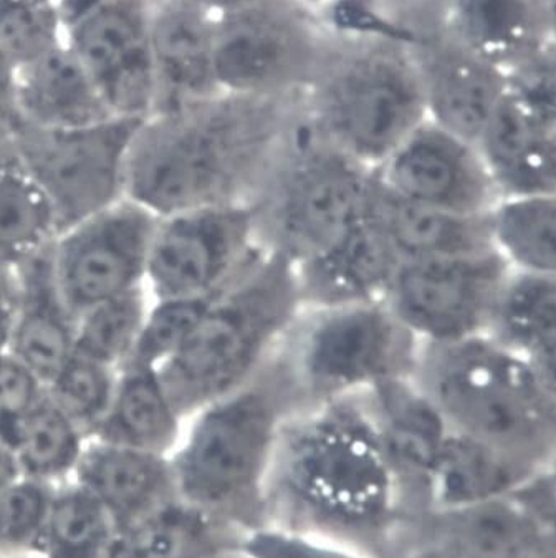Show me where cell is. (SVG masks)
<instances>
[{
  "label": "cell",
  "instance_id": "6da1fadb",
  "mask_svg": "<svg viewBox=\"0 0 556 558\" xmlns=\"http://www.w3.org/2000/svg\"><path fill=\"white\" fill-rule=\"evenodd\" d=\"M404 558L406 521L363 397L295 411L265 486V527Z\"/></svg>",
  "mask_w": 556,
  "mask_h": 558
},
{
  "label": "cell",
  "instance_id": "7a4b0ae2",
  "mask_svg": "<svg viewBox=\"0 0 556 558\" xmlns=\"http://www.w3.org/2000/svg\"><path fill=\"white\" fill-rule=\"evenodd\" d=\"M295 101L219 95L146 118L131 145L126 196L158 218L252 204L282 148Z\"/></svg>",
  "mask_w": 556,
  "mask_h": 558
},
{
  "label": "cell",
  "instance_id": "3957f363",
  "mask_svg": "<svg viewBox=\"0 0 556 558\" xmlns=\"http://www.w3.org/2000/svg\"><path fill=\"white\" fill-rule=\"evenodd\" d=\"M299 411L271 360L261 375L184 421L171 462L178 496L247 535L265 527V486L283 424Z\"/></svg>",
  "mask_w": 556,
  "mask_h": 558
},
{
  "label": "cell",
  "instance_id": "277c9868",
  "mask_svg": "<svg viewBox=\"0 0 556 558\" xmlns=\"http://www.w3.org/2000/svg\"><path fill=\"white\" fill-rule=\"evenodd\" d=\"M415 381L450 432L536 468L555 465L556 379L487 335L423 345Z\"/></svg>",
  "mask_w": 556,
  "mask_h": 558
},
{
  "label": "cell",
  "instance_id": "5b68a950",
  "mask_svg": "<svg viewBox=\"0 0 556 558\" xmlns=\"http://www.w3.org/2000/svg\"><path fill=\"white\" fill-rule=\"evenodd\" d=\"M414 38L335 32L299 98L323 138L373 171L427 120Z\"/></svg>",
  "mask_w": 556,
  "mask_h": 558
},
{
  "label": "cell",
  "instance_id": "8992f818",
  "mask_svg": "<svg viewBox=\"0 0 556 558\" xmlns=\"http://www.w3.org/2000/svg\"><path fill=\"white\" fill-rule=\"evenodd\" d=\"M300 311L292 263L267 252L217 295L184 345L158 368L181 416L261 375Z\"/></svg>",
  "mask_w": 556,
  "mask_h": 558
},
{
  "label": "cell",
  "instance_id": "52a82bcc",
  "mask_svg": "<svg viewBox=\"0 0 556 558\" xmlns=\"http://www.w3.org/2000/svg\"><path fill=\"white\" fill-rule=\"evenodd\" d=\"M376 191L375 171L323 138L297 98L282 148L252 201L262 244L299 263L363 221Z\"/></svg>",
  "mask_w": 556,
  "mask_h": 558
},
{
  "label": "cell",
  "instance_id": "ba28073f",
  "mask_svg": "<svg viewBox=\"0 0 556 558\" xmlns=\"http://www.w3.org/2000/svg\"><path fill=\"white\" fill-rule=\"evenodd\" d=\"M421 349L385 300H375L302 307L275 359L303 410L414 376Z\"/></svg>",
  "mask_w": 556,
  "mask_h": 558
},
{
  "label": "cell",
  "instance_id": "9c48e42d",
  "mask_svg": "<svg viewBox=\"0 0 556 558\" xmlns=\"http://www.w3.org/2000/svg\"><path fill=\"white\" fill-rule=\"evenodd\" d=\"M334 35L292 0H262L216 15L217 87L232 97L295 100L322 65Z\"/></svg>",
  "mask_w": 556,
  "mask_h": 558
},
{
  "label": "cell",
  "instance_id": "30bf717a",
  "mask_svg": "<svg viewBox=\"0 0 556 558\" xmlns=\"http://www.w3.org/2000/svg\"><path fill=\"white\" fill-rule=\"evenodd\" d=\"M143 120L110 118L72 130L19 124L11 142L63 229L126 197L128 158Z\"/></svg>",
  "mask_w": 556,
  "mask_h": 558
},
{
  "label": "cell",
  "instance_id": "8fae6325",
  "mask_svg": "<svg viewBox=\"0 0 556 558\" xmlns=\"http://www.w3.org/2000/svg\"><path fill=\"white\" fill-rule=\"evenodd\" d=\"M267 248L252 204L181 210L158 219L145 289L149 299L220 292L261 260Z\"/></svg>",
  "mask_w": 556,
  "mask_h": 558
},
{
  "label": "cell",
  "instance_id": "7c38bea8",
  "mask_svg": "<svg viewBox=\"0 0 556 558\" xmlns=\"http://www.w3.org/2000/svg\"><path fill=\"white\" fill-rule=\"evenodd\" d=\"M508 270L494 251L402 260L383 300L421 345H447L485 333Z\"/></svg>",
  "mask_w": 556,
  "mask_h": 558
},
{
  "label": "cell",
  "instance_id": "4fadbf2b",
  "mask_svg": "<svg viewBox=\"0 0 556 558\" xmlns=\"http://www.w3.org/2000/svg\"><path fill=\"white\" fill-rule=\"evenodd\" d=\"M158 219L126 196L57 235L53 270L75 317L107 300L145 289Z\"/></svg>",
  "mask_w": 556,
  "mask_h": 558
},
{
  "label": "cell",
  "instance_id": "5bb4252c",
  "mask_svg": "<svg viewBox=\"0 0 556 558\" xmlns=\"http://www.w3.org/2000/svg\"><path fill=\"white\" fill-rule=\"evenodd\" d=\"M152 11L153 0H107L63 31L111 117H152Z\"/></svg>",
  "mask_w": 556,
  "mask_h": 558
},
{
  "label": "cell",
  "instance_id": "9a60e30c",
  "mask_svg": "<svg viewBox=\"0 0 556 558\" xmlns=\"http://www.w3.org/2000/svg\"><path fill=\"white\" fill-rule=\"evenodd\" d=\"M379 187L409 203L485 216L497 190L475 143L426 120L375 171Z\"/></svg>",
  "mask_w": 556,
  "mask_h": 558
},
{
  "label": "cell",
  "instance_id": "2e32d148",
  "mask_svg": "<svg viewBox=\"0 0 556 558\" xmlns=\"http://www.w3.org/2000/svg\"><path fill=\"white\" fill-rule=\"evenodd\" d=\"M361 397L395 481L408 531L434 509V474L449 426L414 376L383 383Z\"/></svg>",
  "mask_w": 556,
  "mask_h": 558
},
{
  "label": "cell",
  "instance_id": "e0dca14e",
  "mask_svg": "<svg viewBox=\"0 0 556 558\" xmlns=\"http://www.w3.org/2000/svg\"><path fill=\"white\" fill-rule=\"evenodd\" d=\"M556 557V534L543 531L507 497L434 507L412 522L404 558Z\"/></svg>",
  "mask_w": 556,
  "mask_h": 558
},
{
  "label": "cell",
  "instance_id": "ac0fdd59",
  "mask_svg": "<svg viewBox=\"0 0 556 558\" xmlns=\"http://www.w3.org/2000/svg\"><path fill=\"white\" fill-rule=\"evenodd\" d=\"M414 50L427 120L460 138L478 142L507 92V73L437 27L415 34Z\"/></svg>",
  "mask_w": 556,
  "mask_h": 558
},
{
  "label": "cell",
  "instance_id": "d6986e66",
  "mask_svg": "<svg viewBox=\"0 0 556 558\" xmlns=\"http://www.w3.org/2000/svg\"><path fill=\"white\" fill-rule=\"evenodd\" d=\"M214 25L216 15L190 2L153 0L152 117L188 110L223 95L214 73Z\"/></svg>",
  "mask_w": 556,
  "mask_h": 558
},
{
  "label": "cell",
  "instance_id": "ffe728a7",
  "mask_svg": "<svg viewBox=\"0 0 556 558\" xmlns=\"http://www.w3.org/2000/svg\"><path fill=\"white\" fill-rule=\"evenodd\" d=\"M399 263L370 213L337 241L292 266L302 307L316 308L383 300Z\"/></svg>",
  "mask_w": 556,
  "mask_h": 558
},
{
  "label": "cell",
  "instance_id": "44dd1931",
  "mask_svg": "<svg viewBox=\"0 0 556 558\" xmlns=\"http://www.w3.org/2000/svg\"><path fill=\"white\" fill-rule=\"evenodd\" d=\"M475 146L498 197L556 194V121L508 88Z\"/></svg>",
  "mask_w": 556,
  "mask_h": 558
},
{
  "label": "cell",
  "instance_id": "7402d4cb",
  "mask_svg": "<svg viewBox=\"0 0 556 558\" xmlns=\"http://www.w3.org/2000/svg\"><path fill=\"white\" fill-rule=\"evenodd\" d=\"M549 0H444L439 31L505 73L553 49Z\"/></svg>",
  "mask_w": 556,
  "mask_h": 558
},
{
  "label": "cell",
  "instance_id": "603a6c76",
  "mask_svg": "<svg viewBox=\"0 0 556 558\" xmlns=\"http://www.w3.org/2000/svg\"><path fill=\"white\" fill-rule=\"evenodd\" d=\"M70 481L104 506L120 534L179 497L168 456L95 438Z\"/></svg>",
  "mask_w": 556,
  "mask_h": 558
},
{
  "label": "cell",
  "instance_id": "cb8c5ba5",
  "mask_svg": "<svg viewBox=\"0 0 556 558\" xmlns=\"http://www.w3.org/2000/svg\"><path fill=\"white\" fill-rule=\"evenodd\" d=\"M14 272L17 302L9 352L47 385L73 355L76 317L57 283L52 245L15 266Z\"/></svg>",
  "mask_w": 556,
  "mask_h": 558
},
{
  "label": "cell",
  "instance_id": "d4e9b609",
  "mask_svg": "<svg viewBox=\"0 0 556 558\" xmlns=\"http://www.w3.org/2000/svg\"><path fill=\"white\" fill-rule=\"evenodd\" d=\"M15 105L19 124L35 130H72L114 118L65 41L15 69Z\"/></svg>",
  "mask_w": 556,
  "mask_h": 558
},
{
  "label": "cell",
  "instance_id": "484cf974",
  "mask_svg": "<svg viewBox=\"0 0 556 558\" xmlns=\"http://www.w3.org/2000/svg\"><path fill=\"white\" fill-rule=\"evenodd\" d=\"M371 216L401 263L492 251L485 216H462L409 203L386 193L379 184Z\"/></svg>",
  "mask_w": 556,
  "mask_h": 558
},
{
  "label": "cell",
  "instance_id": "4316f807",
  "mask_svg": "<svg viewBox=\"0 0 556 558\" xmlns=\"http://www.w3.org/2000/svg\"><path fill=\"white\" fill-rule=\"evenodd\" d=\"M184 421L158 369L126 363L118 372L107 416L92 438L169 458L181 439Z\"/></svg>",
  "mask_w": 556,
  "mask_h": 558
},
{
  "label": "cell",
  "instance_id": "83f0119b",
  "mask_svg": "<svg viewBox=\"0 0 556 558\" xmlns=\"http://www.w3.org/2000/svg\"><path fill=\"white\" fill-rule=\"evenodd\" d=\"M484 335L556 379V276L508 270Z\"/></svg>",
  "mask_w": 556,
  "mask_h": 558
},
{
  "label": "cell",
  "instance_id": "f1b7e54d",
  "mask_svg": "<svg viewBox=\"0 0 556 558\" xmlns=\"http://www.w3.org/2000/svg\"><path fill=\"white\" fill-rule=\"evenodd\" d=\"M245 535L176 497L121 532L113 558H219Z\"/></svg>",
  "mask_w": 556,
  "mask_h": 558
},
{
  "label": "cell",
  "instance_id": "f546056e",
  "mask_svg": "<svg viewBox=\"0 0 556 558\" xmlns=\"http://www.w3.org/2000/svg\"><path fill=\"white\" fill-rule=\"evenodd\" d=\"M540 469L545 468L527 464L507 452L450 432L434 474V507L504 499Z\"/></svg>",
  "mask_w": 556,
  "mask_h": 558
},
{
  "label": "cell",
  "instance_id": "4dcf8cb0",
  "mask_svg": "<svg viewBox=\"0 0 556 558\" xmlns=\"http://www.w3.org/2000/svg\"><path fill=\"white\" fill-rule=\"evenodd\" d=\"M485 221L492 251L508 269L556 276V194L498 197Z\"/></svg>",
  "mask_w": 556,
  "mask_h": 558
},
{
  "label": "cell",
  "instance_id": "1f68e13d",
  "mask_svg": "<svg viewBox=\"0 0 556 558\" xmlns=\"http://www.w3.org/2000/svg\"><path fill=\"white\" fill-rule=\"evenodd\" d=\"M56 213L12 149L0 142V264L15 267L53 244Z\"/></svg>",
  "mask_w": 556,
  "mask_h": 558
},
{
  "label": "cell",
  "instance_id": "d6a6232c",
  "mask_svg": "<svg viewBox=\"0 0 556 558\" xmlns=\"http://www.w3.org/2000/svg\"><path fill=\"white\" fill-rule=\"evenodd\" d=\"M85 433L47 397L22 414L9 429L4 445L11 449L22 476L45 483H67L85 448Z\"/></svg>",
  "mask_w": 556,
  "mask_h": 558
},
{
  "label": "cell",
  "instance_id": "836d02e7",
  "mask_svg": "<svg viewBox=\"0 0 556 558\" xmlns=\"http://www.w3.org/2000/svg\"><path fill=\"white\" fill-rule=\"evenodd\" d=\"M117 524L95 497L73 481L59 484L37 558H113Z\"/></svg>",
  "mask_w": 556,
  "mask_h": 558
},
{
  "label": "cell",
  "instance_id": "e575fe53",
  "mask_svg": "<svg viewBox=\"0 0 556 558\" xmlns=\"http://www.w3.org/2000/svg\"><path fill=\"white\" fill-rule=\"evenodd\" d=\"M149 300L146 289L134 290L80 314L73 353L120 369L133 355Z\"/></svg>",
  "mask_w": 556,
  "mask_h": 558
},
{
  "label": "cell",
  "instance_id": "d590c367",
  "mask_svg": "<svg viewBox=\"0 0 556 558\" xmlns=\"http://www.w3.org/2000/svg\"><path fill=\"white\" fill-rule=\"evenodd\" d=\"M118 372L101 363L73 353L52 376L47 397L92 438L107 416L117 388Z\"/></svg>",
  "mask_w": 556,
  "mask_h": 558
},
{
  "label": "cell",
  "instance_id": "8d00e7d4",
  "mask_svg": "<svg viewBox=\"0 0 556 558\" xmlns=\"http://www.w3.org/2000/svg\"><path fill=\"white\" fill-rule=\"evenodd\" d=\"M220 292L203 296L149 300L136 347L126 363L161 368L196 330Z\"/></svg>",
  "mask_w": 556,
  "mask_h": 558
},
{
  "label": "cell",
  "instance_id": "74e56055",
  "mask_svg": "<svg viewBox=\"0 0 556 558\" xmlns=\"http://www.w3.org/2000/svg\"><path fill=\"white\" fill-rule=\"evenodd\" d=\"M62 44L57 0H0V50L15 69Z\"/></svg>",
  "mask_w": 556,
  "mask_h": 558
},
{
  "label": "cell",
  "instance_id": "f35d334b",
  "mask_svg": "<svg viewBox=\"0 0 556 558\" xmlns=\"http://www.w3.org/2000/svg\"><path fill=\"white\" fill-rule=\"evenodd\" d=\"M57 484L21 476L0 490V554L35 557Z\"/></svg>",
  "mask_w": 556,
  "mask_h": 558
},
{
  "label": "cell",
  "instance_id": "ab89813d",
  "mask_svg": "<svg viewBox=\"0 0 556 558\" xmlns=\"http://www.w3.org/2000/svg\"><path fill=\"white\" fill-rule=\"evenodd\" d=\"M245 558H371L351 548L277 527H261L241 544Z\"/></svg>",
  "mask_w": 556,
  "mask_h": 558
},
{
  "label": "cell",
  "instance_id": "60d3db41",
  "mask_svg": "<svg viewBox=\"0 0 556 558\" xmlns=\"http://www.w3.org/2000/svg\"><path fill=\"white\" fill-rule=\"evenodd\" d=\"M45 395V383L11 352L0 355V442Z\"/></svg>",
  "mask_w": 556,
  "mask_h": 558
},
{
  "label": "cell",
  "instance_id": "b9f144b4",
  "mask_svg": "<svg viewBox=\"0 0 556 558\" xmlns=\"http://www.w3.org/2000/svg\"><path fill=\"white\" fill-rule=\"evenodd\" d=\"M507 499L527 518L549 534H556L555 465L540 469L519 484Z\"/></svg>",
  "mask_w": 556,
  "mask_h": 558
},
{
  "label": "cell",
  "instance_id": "7bdbcfd3",
  "mask_svg": "<svg viewBox=\"0 0 556 558\" xmlns=\"http://www.w3.org/2000/svg\"><path fill=\"white\" fill-rule=\"evenodd\" d=\"M19 126L15 105V65L0 50V142L11 138Z\"/></svg>",
  "mask_w": 556,
  "mask_h": 558
},
{
  "label": "cell",
  "instance_id": "ee69618b",
  "mask_svg": "<svg viewBox=\"0 0 556 558\" xmlns=\"http://www.w3.org/2000/svg\"><path fill=\"white\" fill-rule=\"evenodd\" d=\"M15 302H17V286H15L14 267L0 264V355L9 352V345H11Z\"/></svg>",
  "mask_w": 556,
  "mask_h": 558
},
{
  "label": "cell",
  "instance_id": "f6af8a7d",
  "mask_svg": "<svg viewBox=\"0 0 556 558\" xmlns=\"http://www.w3.org/2000/svg\"><path fill=\"white\" fill-rule=\"evenodd\" d=\"M107 0H57V9H59L60 22H62L63 31L73 22L82 19L83 15L97 9Z\"/></svg>",
  "mask_w": 556,
  "mask_h": 558
},
{
  "label": "cell",
  "instance_id": "bcb514c9",
  "mask_svg": "<svg viewBox=\"0 0 556 558\" xmlns=\"http://www.w3.org/2000/svg\"><path fill=\"white\" fill-rule=\"evenodd\" d=\"M21 476V469L11 449L4 442H0V490H4Z\"/></svg>",
  "mask_w": 556,
  "mask_h": 558
},
{
  "label": "cell",
  "instance_id": "7dc6e473",
  "mask_svg": "<svg viewBox=\"0 0 556 558\" xmlns=\"http://www.w3.org/2000/svg\"><path fill=\"white\" fill-rule=\"evenodd\" d=\"M303 11L309 12L313 17L327 22L328 17L343 4L345 0H292Z\"/></svg>",
  "mask_w": 556,
  "mask_h": 558
},
{
  "label": "cell",
  "instance_id": "c3c4849f",
  "mask_svg": "<svg viewBox=\"0 0 556 558\" xmlns=\"http://www.w3.org/2000/svg\"><path fill=\"white\" fill-rule=\"evenodd\" d=\"M190 4L197 5L210 14L219 15L223 12L235 11V9L245 8V5L257 4L262 0H184Z\"/></svg>",
  "mask_w": 556,
  "mask_h": 558
},
{
  "label": "cell",
  "instance_id": "681fc988",
  "mask_svg": "<svg viewBox=\"0 0 556 558\" xmlns=\"http://www.w3.org/2000/svg\"><path fill=\"white\" fill-rule=\"evenodd\" d=\"M219 558H245V555L242 554L241 548H239V550L227 551V554L220 555Z\"/></svg>",
  "mask_w": 556,
  "mask_h": 558
},
{
  "label": "cell",
  "instance_id": "f907efd6",
  "mask_svg": "<svg viewBox=\"0 0 556 558\" xmlns=\"http://www.w3.org/2000/svg\"><path fill=\"white\" fill-rule=\"evenodd\" d=\"M0 558H37V557H19V555H2V554H0Z\"/></svg>",
  "mask_w": 556,
  "mask_h": 558
},
{
  "label": "cell",
  "instance_id": "816d5d0a",
  "mask_svg": "<svg viewBox=\"0 0 556 558\" xmlns=\"http://www.w3.org/2000/svg\"><path fill=\"white\" fill-rule=\"evenodd\" d=\"M546 558H556V557H546Z\"/></svg>",
  "mask_w": 556,
  "mask_h": 558
}]
</instances>
